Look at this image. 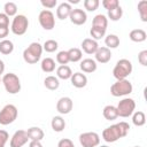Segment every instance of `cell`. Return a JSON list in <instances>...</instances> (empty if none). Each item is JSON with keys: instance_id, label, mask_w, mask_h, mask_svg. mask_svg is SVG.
I'll return each instance as SVG.
<instances>
[{"instance_id": "cell-1", "label": "cell", "mask_w": 147, "mask_h": 147, "mask_svg": "<svg viewBox=\"0 0 147 147\" xmlns=\"http://www.w3.org/2000/svg\"><path fill=\"white\" fill-rule=\"evenodd\" d=\"M130 131V125L126 122H119L116 124H113L108 127H106L102 131V139L106 142H115L121 138H124L127 136Z\"/></svg>"}, {"instance_id": "cell-2", "label": "cell", "mask_w": 147, "mask_h": 147, "mask_svg": "<svg viewBox=\"0 0 147 147\" xmlns=\"http://www.w3.org/2000/svg\"><path fill=\"white\" fill-rule=\"evenodd\" d=\"M42 54V46L39 42H31L23 51V60L29 64L37 63Z\"/></svg>"}, {"instance_id": "cell-3", "label": "cell", "mask_w": 147, "mask_h": 147, "mask_svg": "<svg viewBox=\"0 0 147 147\" xmlns=\"http://www.w3.org/2000/svg\"><path fill=\"white\" fill-rule=\"evenodd\" d=\"M132 70H133V67L131 61H129L127 59H121L116 62L113 69V75L117 80L126 79L131 75Z\"/></svg>"}, {"instance_id": "cell-4", "label": "cell", "mask_w": 147, "mask_h": 147, "mask_svg": "<svg viewBox=\"0 0 147 147\" xmlns=\"http://www.w3.org/2000/svg\"><path fill=\"white\" fill-rule=\"evenodd\" d=\"M1 83L5 86V90L9 94H16L21 91V80L18 76H16L13 72L5 74L3 77L1 78Z\"/></svg>"}, {"instance_id": "cell-5", "label": "cell", "mask_w": 147, "mask_h": 147, "mask_svg": "<svg viewBox=\"0 0 147 147\" xmlns=\"http://www.w3.org/2000/svg\"><path fill=\"white\" fill-rule=\"evenodd\" d=\"M133 86L130 80L127 79H121L116 80L111 86H110V93L113 96H125L132 93Z\"/></svg>"}, {"instance_id": "cell-6", "label": "cell", "mask_w": 147, "mask_h": 147, "mask_svg": "<svg viewBox=\"0 0 147 147\" xmlns=\"http://www.w3.org/2000/svg\"><path fill=\"white\" fill-rule=\"evenodd\" d=\"M18 115V110L16 106L9 103L6 105L1 110H0V124L1 125H9L11 124Z\"/></svg>"}, {"instance_id": "cell-7", "label": "cell", "mask_w": 147, "mask_h": 147, "mask_svg": "<svg viewBox=\"0 0 147 147\" xmlns=\"http://www.w3.org/2000/svg\"><path fill=\"white\" fill-rule=\"evenodd\" d=\"M29 28V20L26 18L25 15H16L14 18H13V22H11V25H10V30L16 36H22L26 32Z\"/></svg>"}, {"instance_id": "cell-8", "label": "cell", "mask_w": 147, "mask_h": 147, "mask_svg": "<svg viewBox=\"0 0 147 147\" xmlns=\"http://www.w3.org/2000/svg\"><path fill=\"white\" fill-rule=\"evenodd\" d=\"M117 113L119 117H130L136 109V101L131 98H124L122 99L117 105Z\"/></svg>"}, {"instance_id": "cell-9", "label": "cell", "mask_w": 147, "mask_h": 147, "mask_svg": "<svg viewBox=\"0 0 147 147\" xmlns=\"http://www.w3.org/2000/svg\"><path fill=\"white\" fill-rule=\"evenodd\" d=\"M38 21H39V24L41 25V28L44 30H48L49 31V30H53L54 26H55V16L48 9H42L39 13Z\"/></svg>"}, {"instance_id": "cell-10", "label": "cell", "mask_w": 147, "mask_h": 147, "mask_svg": "<svg viewBox=\"0 0 147 147\" xmlns=\"http://www.w3.org/2000/svg\"><path fill=\"white\" fill-rule=\"evenodd\" d=\"M79 142L83 147H98L100 136L96 132H84L79 136Z\"/></svg>"}, {"instance_id": "cell-11", "label": "cell", "mask_w": 147, "mask_h": 147, "mask_svg": "<svg viewBox=\"0 0 147 147\" xmlns=\"http://www.w3.org/2000/svg\"><path fill=\"white\" fill-rule=\"evenodd\" d=\"M28 140H29V137H28L26 131L25 130H18L10 138L9 146L10 147H23L28 142Z\"/></svg>"}, {"instance_id": "cell-12", "label": "cell", "mask_w": 147, "mask_h": 147, "mask_svg": "<svg viewBox=\"0 0 147 147\" xmlns=\"http://www.w3.org/2000/svg\"><path fill=\"white\" fill-rule=\"evenodd\" d=\"M72 107H74V102L69 96H62L56 102V110L62 115L69 114L72 110Z\"/></svg>"}, {"instance_id": "cell-13", "label": "cell", "mask_w": 147, "mask_h": 147, "mask_svg": "<svg viewBox=\"0 0 147 147\" xmlns=\"http://www.w3.org/2000/svg\"><path fill=\"white\" fill-rule=\"evenodd\" d=\"M69 18H70L71 23H74L75 25H83L87 21V15H86V13L83 9L75 8V9L71 10Z\"/></svg>"}, {"instance_id": "cell-14", "label": "cell", "mask_w": 147, "mask_h": 147, "mask_svg": "<svg viewBox=\"0 0 147 147\" xmlns=\"http://www.w3.org/2000/svg\"><path fill=\"white\" fill-rule=\"evenodd\" d=\"M95 56V62H99V63H108L111 59V52L109 48L107 47H99L98 51L95 52L94 54Z\"/></svg>"}, {"instance_id": "cell-15", "label": "cell", "mask_w": 147, "mask_h": 147, "mask_svg": "<svg viewBox=\"0 0 147 147\" xmlns=\"http://www.w3.org/2000/svg\"><path fill=\"white\" fill-rule=\"evenodd\" d=\"M99 48V44L96 40L92 39V38H85L82 41V49L86 53V54H95V52Z\"/></svg>"}, {"instance_id": "cell-16", "label": "cell", "mask_w": 147, "mask_h": 147, "mask_svg": "<svg viewBox=\"0 0 147 147\" xmlns=\"http://www.w3.org/2000/svg\"><path fill=\"white\" fill-rule=\"evenodd\" d=\"M70 80H71L72 86H75L77 88H83L87 84V77L83 72H74Z\"/></svg>"}, {"instance_id": "cell-17", "label": "cell", "mask_w": 147, "mask_h": 147, "mask_svg": "<svg viewBox=\"0 0 147 147\" xmlns=\"http://www.w3.org/2000/svg\"><path fill=\"white\" fill-rule=\"evenodd\" d=\"M72 10V7L70 3L68 2H62L57 6V9H56V17L59 20H65L70 16V13Z\"/></svg>"}, {"instance_id": "cell-18", "label": "cell", "mask_w": 147, "mask_h": 147, "mask_svg": "<svg viewBox=\"0 0 147 147\" xmlns=\"http://www.w3.org/2000/svg\"><path fill=\"white\" fill-rule=\"evenodd\" d=\"M79 68L83 72H86V74H92L98 68V64L95 62V60L93 59H84L80 61V64H79Z\"/></svg>"}, {"instance_id": "cell-19", "label": "cell", "mask_w": 147, "mask_h": 147, "mask_svg": "<svg viewBox=\"0 0 147 147\" xmlns=\"http://www.w3.org/2000/svg\"><path fill=\"white\" fill-rule=\"evenodd\" d=\"M26 133H28V137H29V140L31 141H41L45 137V133L44 131L38 127V126H31L26 130Z\"/></svg>"}, {"instance_id": "cell-20", "label": "cell", "mask_w": 147, "mask_h": 147, "mask_svg": "<svg viewBox=\"0 0 147 147\" xmlns=\"http://www.w3.org/2000/svg\"><path fill=\"white\" fill-rule=\"evenodd\" d=\"M92 26L107 30V26H108V18H107V16L103 15V14L95 15L93 17V21H92Z\"/></svg>"}, {"instance_id": "cell-21", "label": "cell", "mask_w": 147, "mask_h": 147, "mask_svg": "<svg viewBox=\"0 0 147 147\" xmlns=\"http://www.w3.org/2000/svg\"><path fill=\"white\" fill-rule=\"evenodd\" d=\"M102 115L107 121H114L118 117V113H117V108L115 106L108 105L103 108L102 110Z\"/></svg>"}, {"instance_id": "cell-22", "label": "cell", "mask_w": 147, "mask_h": 147, "mask_svg": "<svg viewBox=\"0 0 147 147\" xmlns=\"http://www.w3.org/2000/svg\"><path fill=\"white\" fill-rule=\"evenodd\" d=\"M129 37H130V39H131L132 41H134V42H142V41L146 40L147 34H146L145 30H142V29H134V30H132V31L130 32Z\"/></svg>"}, {"instance_id": "cell-23", "label": "cell", "mask_w": 147, "mask_h": 147, "mask_svg": "<svg viewBox=\"0 0 147 147\" xmlns=\"http://www.w3.org/2000/svg\"><path fill=\"white\" fill-rule=\"evenodd\" d=\"M56 76H57V78L63 79V80L70 79L72 76V70L69 65H60L56 69Z\"/></svg>"}, {"instance_id": "cell-24", "label": "cell", "mask_w": 147, "mask_h": 147, "mask_svg": "<svg viewBox=\"0 0 147 147\" xmlns=\"http://www.w3.org/2000/svg\"><path fill=\"white\" fill-rule=\"evenodd\" d=\"M51 126L55 132H62L65 127V121L61 116H54L51 121Z\"/></svg>"}, {"instance_id": "cell-25", "label": "cell", "mask_w": 147, "mask_h": 147, "mask_svg": "<svg viewBox=\"0 0 147 147\" xmlns=\"http://www.w3.org/2000/svg\"><path fill=\"white\" fill-rule=\"evenodd\" d=\"M44 85L46 88H48L49 91H55L59 88L60 86V82H59V78L55 77V76H47L44 80Z\"/></svg>"}, {"instance_id": "cell-26", "label": "cell", "mask_w": 147, "mask_h": 147, "mask_svg": "<svg viewBox=\"0 0 147 147\" xmlns=\"http://www.w3.org/2000/svg\"><path fill=\"white\" fill-rule=\"evenodd\" d=\"M40 67H41V70H42L44 72L51 74V72H53V71L55 70L56 64H55V61H54L52 57H45V59L41 61Z\"/></svg>"}, {"instance_id": "cell-27", "label": "cell", "mask_w": 147, "mask_h": 147, "mask_svg": "<svg viewBox=\"0 0 147 147\" xmlns=\"http://www.w3.org/2000/svg\"><path fill=\"white\" fill-rule=\"evenodd\" d=\"M14 51V44L11 40L3 39L0 41V53L3 55H9Z\"/></svg>"}, {"instance_id": "cell-28", "label": "cell", "mask_w": 147, "mask_h": 147, "mask_svg": "<svg viewBox=\"0 0 147 147\" xmlns=\"http://www.w3.org/2000/svg\"><path fill=\"white\" fill-rule=\"evenodd\" d=\"M105 44L107 46V48L111 49V48H117L119 46V38L116 34H108L105 38Z\"/></svg>"}, {"instance_id": "cell-29", "label": "cell", "mask_w": 147, "mask_h": 147, "mask_svg": "<svg viewBox=\"0 0 147 147\" xmlns=\"http://www.w3.org/2000/svg\"><path fill=\"white\" fill-rule=\"evenodd\" d=\"M132 123L136 125V126H142L145 125L146 123V116H145V113L144 111H134L132 114Z\"/></svg>"}, {"instance_id": "cell-30", "label": "cell", "mask_w": 147, "mask_h": 147, "mask_svg": "<svg viewBox=\"0 0 147 147\" xmlns=\"http://www.w3.org/2000/svg\"><path fill=\"white\" fill-rule=\"evenodd\" d=\"M68 55H69V61L70 62H78L82 60L83 57V53L79 48L77 47H72L68 51Z\"/></svg>"}, {"instance_id": "cell-31", "label": "cell", "mask_w": 147, "mask_h": 147, "mask_svg": "<svg viewBox=\"0 0 147 147\" xmlns=\"http://www.w3.org/2000/svg\"><path fill=\"white\" fill-rule=\"evenodd\" d=\"M3 9H5V14L9 17V16H16V14H17V5L15 3V2H13V1H8V2H6L5 3V6H3Z\"/></svg>"}, {"instance_id": "cell-32", "label": "cell", "mask_w": 147, "mask_h": 147, "mask_svg": "<svg viewBox=\"0 0 147 147\" xmlns=\"http://www.w3.org/2000/svg\"><path fill=\"white\" fill-rule=\"evenodd\" d=\"M123 16V9L121 6L111 9V10H108V18H110L111 21L116 22L118 20H121V17Z\"/></svg>"}, {"instance_id": "cell-33", "label": "cell", "mask_w": 147, "mask_h": 147, "mask_svg": "<svg viewBox=\"0 0 147 147\" xmlns=\"http://www.w3.org/2000/svg\"><path fill=\"white\" fill-rule=\"evenodd\" d=\"M138 11L142 22H147V1L141 0L138 2Z\"/></svg>"}, {"instance_id": "cell-34", "label": "cell", "mask_w": 147, "mask_h": 147, "mask_svg": "<svg viewBox=\"0 0 147 147\" xmlns=\"http://www.w3.org/2000/svg\"><path fill=\"white\" fill-rule=\"evenodd\" d=\"M57 47H59V44H57V41L54 40V39H48V40H46V41L44 42V45H42V49L46 51L47 53H53V52H55V51L57 49Z\"/></svg>"}, {"instance_id": "cell-35", "label": "cell", "mask_w": 147, "mask_h": 147, "mask_svg": "<svg viewBox=\"0 0 147 147\" xmlns=\"http://www.w3.org/2000/svg\"><path fill=\"white\" fill-rule=\"evenodd\" d=\"M56 62L60 63L61 65H67L70 61H69V55H68V51H61L57 53L56 55Z\"/></svg>"}, {"instance_id": "cell-36", "label": "cell", "mask_w": 147, "mask_h": 147, "mask_svg": "<svg viewBox=\"0 0 147 147\" xmlns=\"http://www.w3.org/2000/svg\"><path fill=\"white\" fill-rule=\"evenodd\" d=\"M90 33H91L92 39L99 40V39H101L102 37H105L106 30H105V29H99V28H93V26H92L91 30H90Z\"/></svg>"}, {"instance_id": "cell-37", "label": "cell", "mask_w": 147, "mask_h": 147, "mask_svg": "<svg viewBox=\"0 0 147 147\" xmlns=\"http://www.w3.org/2000/svg\"><path fill=\"white\" fill-rule=\"evenodd\" d=\"M100 2L99 0H84V8L87 11H94L98 9Z\"/></svg>"}, {"instance_id": "cell-38", "label": "cell", "mask_w": 147, "mask_h": 147, "mask_svg": "<svg viewBox=\"0 0 147 147\" xmlns=\"http://www.w3.org/2000/svg\"><path fill=\"white\" fill-rule=\"evenodd\" d=\"M102 6L107 10H111V9L118 7L119 6V2H118V0H103L102 1Z\"/></svg>"}, {"instance_id": "cell-39", "label": "cell", "mask_w": 147, "mask_h": 147, "mask_svg": "<svg viewBox=\"0 0 147 147\" xmlns=\"http://www.w3.org/2000/svg\"><path fill=\"white\" fill-rule=\"evenodd\" d=\"M138 61L141 65L144 67L147 65V49H144L138 54Z\"/></svg>"}, {"instance_id": "cell-40", "label": "cell", "mask_w": 147, "mask_h": 147, "mask_svg": "<svg viewBox=\"0 0 147 147\" xmlns=\"http://www.w3.org/2000/svg\"><path fill=\"white\" fill-rule=\"evenodd\" d=\"M8 139H9L8 132L6 130H0V147H5Z\"/></svg>"}, {"instance_id": "cell-41", "label": "cell", "mask_w": 147, "mask_h": 147, "mask_svg": "<svg viewBox=\"0 0 147 147\" xmlns=\"http://www.w3.org/2000/svg\"><path fill=\"white\" fill-rule=\"evenodd\" d=\"M40 3H41L42 7H45V8H47L49 10V9L54 8L57 5V1L56 0H41Z\"/></svg>"}, {"instance_id": "cell-42", "label": "cell", "mask_w": 147, "mask_h": 147, "mask_svg": "<svg viewBox=\"0 0 147 147\" xmlns=\"http://www.w3.org/2000/svg\"><path fill=\"white\" fill-rule=\"evenodd\" d=\"M0 28H9V17L5 13H0Z\"/></svg>"}, {"instance_id": "cell-43", "label": "cell", "mask_w": 147, "mask_h": 147, "mask_svg": "<svg viewBox=\"0 0 147 147\" xmlns=\"http://www.w3.org/2000/svg\"><path fill=\"white\" fill-rule=\"evenodd\" d=\"M57 147H75V145H74V142H72L70 139L63 138V139H61V140L59 141Z\"/></svg>"}, {"instance_id": "cell-44", "label": "cell", "mask_w": 147, "mask_h": 147, "mask_svg": "<svg viewBox=\"0 0 147 147\" xmlns=\"http://www.w3.org/2000/svg\"><path fill=\"white\" fill-rule=\"evenodd\" d=\"M9 33V28H0V39H5Z\"/></svg>"}, {"instance_id": "cell-45", "label": "cell", "mask_w": 147, "mask_h": 147, "mask_svg": "<svg viewBox=\"0 0 147 147\" xmlns=\"http://www.w3.org/2000/svg\"><path fill=\"white\" fill-rule=\"evenodd\" d=\"M29 147H42V145L40 141H30Z\"/></svg>"}, {"instance_id": "cell-46", "label": "cell", "mask_w": 147, "mask_h": 147, "mask_svg": "<svg viewBox=\"0 0 147 147\" xmlns=\"http://www.w3.org/2000/svg\"><path fill=\"white\" fill-rule=\"evenodd\" d=\"M3 71H5V63L2 60H0V76L3 74Z\"/></svg>"}, {"instance_id": "cell-47", "label": "cell", "mask_w": 147, "mask_h": 147, "mask_svg": "<svg viewBox=\"0 0 147 147\" xmlns=\"http://www.w3.org/2000/svg\"><path fill=\"white\" fill-rule=\"evenodd\" d=\"M78 2H79V0H69L68 3H78Z\"/></svg>"}, {"instance_id": "cell-48", "label": "cell", "mask_w": 147, "mask_h": 147, "mask_svg": "<svg viewBox=\"0 0 147 147\" xmlns=\"http://www.w3.org/2000/svg\"><path fill=\"white\" fill-rule=\"evenodd\" d=\"M99 147H108L107 145H101V146H99Z\"/></svg>"}, {"instance_id": "cell-49", "label": "cell", "mask_w": 147, "mask_h": 147, "mask_svg": "<svg viewBox=\"0 0 147 147\" xmlns=\"http://www.w3.org/2000/svg\"><path fill=\"white\" fill-rule=\"evenodd\" d=\"M0 83H1V77H0Z\"/></svg>"}, {"instance_id": "cell-50", "label": "cell", "mask_w": 147, "mask_h": 147, "mask_svg": "<svg viewBox=\"0 0 147 147\" xmlns=\"http://www.w3.org/2000/svg\"><path fill=\"white\" fill-rule=\"evenodd\" d=\"M134 147H140V146H134Z\"/></svg>"}]
</instances>
